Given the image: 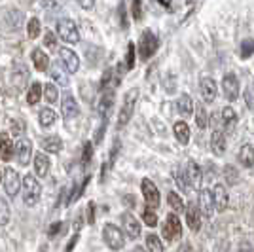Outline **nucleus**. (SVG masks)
I'll use <instances>...</instances> for the list:
<instances>
[{
	"label": "nucleus",
	"mask_w": 254,
	"mask_h": 252,
	"mask_svg": "<svg viewBox=\"0 0 254 252\" xmlns=\"http://www.w3.org/2000/svg\"><path fill=\"white\" fill-rule=\"evenodd\" d=\"M21 188H23V201H25V205H29V207L36 205L38 199H40V193H42L40 182L34 179L32 175H27L21 180Z\"/></svg>",
	"instance_id": "nucleus-1"
},
{
	"label": "nucleus",
	"mask_w": 254,
	"mask_h": 252,
	"mask_svg": "<svg viewBox=\"0 0 254 252\" xmlns=\"http://www.w3.org/2000/svg\"><path fill=\"white\" fill-rule=\"evenodd\" d=\"M158 46H159V40L154 32L150 31V29L142 31L140 40H138V55H140V59H142V61L150 59L154 53L158 52Z\"/></svg>",
	"instance_id": "nucleus-2"
},
{
	"label": "nucleus",
	"mask_w": 254,
	"mask_h": 252,
	"mask_svg": "<svg viewBox=\"0 0 254 252\" xmlns=\"http://www.w3.org/2000/svg\"><path fill=\"white\" fill-rule=\"evenodd\" d=\"M103 239H105L106 247L112 249V251H120L124 245H126V237H124V231L120 230L114 224H106L105 230H103Z\"/></svg>",
	"instance_id": "nucleus-3"
},
{
	"label": "nucleus",
	"mask_w": 254,
	"mask_h": 252,
	"mask_svg": "<svg viewBox=\"0 0 254 252\" xmlns=\"http://www.w3.org/2000/svg\"><path fill=\"white\" fill-rule=\"evenodd\" d=\"M57 34L68 44L80 42V31H78V25L72 19H66V17L59 19L57 21Z\"/></svg>",
	"instance_id": "nucleus-4"
},
{
	"label": "nucleus",
	"mask_w": 254,
	"mask_h": 252,
	"mask_svg": "<svg viewBox=\"0 0 254 252\" xmlns=\"http://www.w3.org/2000/svg\"><path fill=\"white\" fill-rule=\"evenodd\" d=\"M137 97H138L137 89H131V91L126 95L124 106H122V110H120V116H118V127H124L127 122L131 120V116H133V110H135V105H137Z\"/></svg>",
	"instance_id": "nucleus-5"
},
{
	"label": "nucleus",
	"mask_w": 254,
	"mask_h": 252,
	"mask_svg": "<svg viewBox=\"0 0 254 252\" xmlns=\"http://www.w3.org/2000/svg\"><path fill=\"white\" fill-rule=\"evenodd\" d=\"M140 189H142V197H144V203H146V209L156 210L159 207V191L156 188V184L152 180L144 179L142 184H140Z\"/></svg>",
	"instance_id": "nucleus-6"
},
{
	"label": "nucleus",
	"mask_w": 254,
	"mask_h": 252,
	"mask_svg": "<svg viewBox=\"0 0 254 252\" xmlns=\"http://www.w3.org/2000/svg\"><path fill=\"white\" fill-rule=\"evenodd\" d=\"M21 177H19V173L15 171V169L8 167L4 171V189H6V193L8 195H17V191L21 189Z\"/></svg>",
	"instance_id": "nucleus-7"
},
{
	"label": "nucleus",
	"mask_w": 254,
	"mask_h": 252,
	"mask_svg": "<svg viewBox=\"0 0 254 252\" xmlns=\"http://www.w3.org/2000/svg\"><path fill=\"white\" fill-rule=\"evenodd\" d=\"M180 235H182V224H180L179 216L171 212L165 220V226H163V237L167 241H177V239H180Z\"/></svg>",
	"instance_id": "nucleus-8"
},
{
	"label": "nucleus",
	"mask_w": 254,
	"mask_h": 252,
	"mask_svg": "<svg viewBox=\"0 0 254 252\" xmlns=\"http://www.w3.org/2000/svg\"><path fill=\"white\" fill-rule=\"evenodd\" d=\"M222 91L228 101H235L239 97V80L235 74L228 72L222 78Z\"/></svg>",
	"instance_id": "nucleus-9"
},
{
	"label": "nucleus",
	"mask_w": 254,
	"mask_h": 252,
	"mask_svg": "<svg viewBox=\"0 0 254 252\" xmlns=\"http://www.w3.org/2000/svg\"><path fill=\"white\" fill-rule=\"evenodd\" d=\"M211 197H212V205H214V210L222 212L226 210L228 203H230V197H228V191L222 184H214L211 189Z\"/></svg>",
	"instance_id": "nucleus-10"
},
{
	"label": "nucleus",
	"mask_w": 254,
	"mask_h": 252,
	"mask_svg": "<svg viewBox=\"0 0 254 252\" xmlns=\"http://www.w3.org/2000/svg\"><path fill=\"white\" fill-rule=\"evenodd\" d=\"M59 57H61L63 66L68 70V72L70 74L78 72V68H80V57H78L72 50H68V48H61V50H59Z\"/></svg>",
	"instance_id": "nucleus-11"
},
{
	"label": "nucleus",
	"mask_w": 254,
	"mask_h": 252,
	"mask_svg": "<svg viewBox=\"0 0 254 252\" xmlns=\"http://www.w3.org/2000/svg\"><path fill=\"white\" fill-rule=\"evenodd\" d=\"M31 154H32V144L29 138L21 137L15 144V156H17V161L19 165H29L31 161Z\"/></svg>",
	"instance_id": "nucleus-12"
},
{
	"label": "nucleus",
	"mask_w": 254,
	"mask_h": 252,
	"mask_svg": "<svg viewBox=\"0 0 254 252\" xmlns=\"http://www.w3.org/2000/svg\"><path fill=\"white\" fill-rule=\"evenodd\" d=\"M61 112H63L64 120H72V118H76V116H78V112H80V108H78V103H76V99L72 97V93H68V91H64V95H63Z\"/></svg>",
	"instance_id": "nucleus-13"
},
{
	"label": "nucleus",
	"mask_w": 254,
	"mask_h": 252,
	"mask_svg": "<svg viewBox=\"0 0 254 252\" xmlns=\"http://www.w3.org/2000/svg\"><path fill=\"white\" fill-rule=\"evenodd\" d=\"M122 226H124V231L127 233V237L137 239L138 235H140V224H138L137 218L131 212H124L122 214Z\"/></svg>",
	"instance_id": "nucleus-14"
},
{
	"label": "nucleus",
	"mask_w": 254,
	"mask_h": 252,
	"mask_svg": "<svg viewBox=\"0 0 254 252\" xmlns=\"http://www.w3.org/2000/svg\"><path fill=\"white\" fill-rule=\"evenodd\" d=\"M199 89H201V97L205 103H212L216 99V93H218V85L212 78H201L199 82Z\"/></svg>",
	"instance_id": "nucleus-15"
},
{
	"label": "nucleus",
	"mask_w": 254,
	"mask_h": 252,
	"mask_svg": "<svg viewBox=\"0 0 254 252\" xmlns=\"http://www.w3.org/2000/svg\"><path fill=\"white\" fill-rule=\"evenodd\" d=\"M201 167L195 163V161H188V165H186V182H190L188 186L190 188H199V184H201Z\"/></svg>",
	"instance_id": "nucleus-16"
},
{
	"label": "nucleus",
	"mask_w": 254,
	"mask_h": 252,
	"mask_svg": "<svg viewBox=\"0 0 254 252\" xmlns=\"http://www.w3.org/2000/svg\"><path fill=\"white\" fill-rule=\"evenodd\" d=\"M186 224H188V228L191 231H199L201 228V212L197 209V205H188V209H186Z\"/></svg>",
	"instance_id": "nucleus-17"
},
{
	"label": "nucleus",
	"mask_w": 254,
	"mask_h": 252,
	"mask_svg": "<svg viewBox=\"0 0 254 252\" xmlns=\"http://www.w3.org/2000/svg\"><path fill=\"white\" fill-rule=\"evenodd\" d=\"M13 152H15V146H13L11 137L8 133H0V158L4 161H10Z\"/></svg>",
	"instance_id": "nucleus-18"
},
{
	"label": "nucleus",
	"mask_w": 254,
	"mask_h": 252,
	"mask_svg": "<svg viewBox=\"0 0 254 252\" xmlns=\"http://www.w3.org/2000/svg\"><path fill=\"white\" fill-rule=\"evenodd\" d=\"M50 167H52L50 158H48L46 154H42V152H38V154L34 156V171H36V175L42 177V179H46L48 173H50Z\"/></svg>",
	"instance_id": "nucleus-19"
},
{
	"label": "nucleus",
	"mask_w": 254,
	"mask_h": 252,
	"mask_svg": "<svg viewBox=\"0 0 254 252\" xmlns=\"http://www.w3.org/2000/svg\"><path fill=\"white\" fill-rule=\"evenodd\" d=\"M211 150L216 156H222L226 152V137H224L222 129H214L211 135Z\"/></svg>",
	"instance_id": "nucleus-20"
},
{
	"label": "nucleus",
	"mask_w": 254,
	"mask_h": 252,
	"mask_svg": "<svg viewBox=\"0 0 254 252\" xmlns=\"http://www.w3.org/2000/svg\"><path fill=\"white\" fill-rule=\"evenodd\" d=\"M199 212H201V216H212V212H214V205H212V197H211V191L209 189H201V193H199Z\"/></svg>",
	"instance_id": "nucleus-21"
},
{
	"label": "nucleus",
	"mask_w": 254,
	"mask_h": 252,
	"mask_svg": "<svg viewBox=\"0 0 254 252\" xmlns=\"http://www.w3.org/2000/svg\"><path fill=\"white\" fill-rule=\"evenodd\" d=\"M235 124H237V114H235V110H233L232 106H226L222 110V114H220V127L232 131L233 127H235Z\"/></svg>",
	"instance_id": "nucleus-22"
},
{
	"label": "nucleus",
	"mask_w": 254,
	"mask_h": 252,
	"mask_svg": "<svg viewBox=\"0 0 254 252\" xmlns=\"http://www.w3.org/2000/svg\"><path fill=\"white\" fill-rule=\"evenodd\" d=\"M173 131H175L177 140H179L180 144H188L190 142V127H188L186 122H177L173 126Z\"/></svg>",
	"instance_id": "nucleus-23"
},
{
	"label": "nucleus",
	"mask_w": 254,
	"mask_h": 252,
	"mask_svg": "<svg viewBox=\"0 0 254 252\" xmlns=\"http://www.w3.org/2000/svg\"><path fill=\"white\" fill-rule=\"evenodd\" d=\"M32 63L36 66V70L44 72V70L50 68V57H48L42 50H34V52H32Z\"/></svg>",
	"instance_id": "nucleus-24"
},
{
	"label": "nucleus",
	"mask_w": 254,
	"mask_h": 252,
	"mask_svg": "<svg viewBox=\"0 0 254 252\" xmlns=\"http://www.w3.org/2000/svg\"><path fill=\"white\" fill-rule=\"evenodd\" d=\"M42 148L46 152H50V154H57V152H61V148H63V142H61V138L52 135V137H46L42 138Z\"/></svg>",
	"instance_id": "nucleus-25"
},
{
	"label": "nucleus",
	"mask_w": 254,
	"mask_h": 252,
	"mask_svg": "<svg viewBox=\"0 0 254 252\" xmlns=\"http://www.w3.org/2000/svg\"><path fill=\"white\" fill-rule=\"evenodd\" d=\"M239 161H241V165H245V167H254V148L251 146V144H245V146H241V150H239Z\"/></svg>",
	"instance_id": "nucleus-26"
},
{
	"label": "nucleus",
	"mask_w": 254,
	"mask_h": 252,
	"mask_svg": "<svg viewBox=\"0 0 254 252\" xmlns=\"http://www.w3.org/2000/svg\"><path fill=\"white\" fill-rule=\"evenodd\" d=\"M177 110L180 116H190L193 112V101L190 95H180V99L177 101Z\"/></svg>",
	"instance_id": "nucleus-27"
},
{
	"label": "nucleus",
	"mask_w": 254,
	"mask_h": 252,
	"mask_svg": "<svg viewBox=\"0 0 254 252\" xmlns=\"http://www.w3.org/2000/svg\"><path fill=\"white\" fill-rule=\"evenodd\" d=\"M167 203H169L171 209H173V214H177V212H184V210H186L182 197H180L179 193H175V191H169V195H167Z\"/></svg>",
	"instance_id": "nucleus-28"
},
{
	"label": "nucleus",
	"mask_w": 254,
	"mask_h": 252,
	"mask_svg": "<svg viewBox=\"0 0 254 252\" xmlns=\"http://www.w3.org/2000/svg\"><path fill=\"white\" fill-rule=\"evenodd\" d=\"M112 103H114V89H112V91H105L103 99H101V103H99V114L101 116L108 114V110H110Z\"/></svg>",
	"instance_id": "nucleus-29"
},
{
	"label": "nucleus",
	"mask_w": 254,
	"mask_h": 252,
	"mask_svg": "<svg viewBox=\"0 0 254 252\" xmlns=\"http://www.w3.org/2000/svg\"><path fill=\"white\" fill-rule=\"evenodd\" d=\"M38 120H40V126L42 127H52L57 120V116L53 112L52 108H42L40 114H38Z\"/></svg>",
	"instance_id": "nucleus-30"
},
{
	"label": "nucleus",
	"mask_w": 254,
	"mask_h": 252,
	"mask_svg": "<svg viewBox=\"0 0 254 252\" xmlns=\"http://www.w3.org/2000/svg\"><path fill=\"white\" fill-rule=\"evenodd\" d=\"M195 108V124L199 129H205V127L209 126V116H207V110H205V106L203 105H193Z\"/></svg>",
	"instance_id": "nucleus-31"
},
{
	"label": "nucleus",
	"mask_w": 254,
	"mask_h": 252,
	"mask_svg": "<svg viewBox=\"0 0 254 252\" xmlns=\"http://www.w3.org/2000/svg\"><path fill=\"white\" fill-rule=\"evenodd\" d=\"M146 249H148V252H163V243L159 241L156 233L146 235Z\"/></svg>",
	"instance_id": "nucleus-32"
},
{
	"label": "nucleus",
	"mask_w": 254,
	"mask_h": 252,
	"mask_svg": "<svg viewBox=\"0 0 254 252\" xmlns=\"http://www.w3.org/2000/svg\"><path fill=\"white\" fill-rule=\"evenodd\" d=\"M52 76H53V80H55L57 84H61L63 87L68 85V76L64 74V70L59 66V64H53L52 66Z\"/></svg>",
	"instance_id": "nucleus-33"
},
{
	"label": "nucleus",
	"mask_w": 254,
	"mask_h": 252,
	"mask_svg": "<svg viewBox=\"0 0 254 252\" xmlns=\"http://www.w3.org/2000/svg\"><path fill=\"white\" fill-rule=\"evenodd\" d=\"M40 97H42V85L38 84V82H34V84L31 85V89H29L27 101H29V105H36V103L40 101Z\"/></svg>",
	"instance_id": "nucleus-34"
},
{
	"label": "nucleus",
	"mask_w": 254,
	"mask_h": 252,
	"mask_svg": "<svg viewBox=\"0 0 254 252\" xmlns=\"http://www.w3.org/2000/svg\"><path fill=\"white\" fill-rule=\"evenodd\" d=\"M224 179L226 182L233 186V184H237V180H239V173H237V169L233 167V165H224Z\"/></svg>",
	"instance_id": "nucleus-35"
},
{
	"label": "nucleus",
	"mask_w": 254,
	"mask_h": 252,
	"mask_svg": "<svg viewBox=\"0 0 254 252\" xmlns=\"http://www.w3.org/2000/svg\"><path fill=\"white\" fill-rule=\"evenodd\" d=\"M42 95L46 97L48 103H55L57 97H59V91H57V87H55L53 84H46L42 87Z\"/></svg>",
	"instance_id": "nucleus-36"
},
{
	"label": "nucleus",
	"mask_w": 254,
	"mask_h": 252,
	"mask_svg": "<svg viewBox=\"0 0 254 252\" xmlns=\"http://www.w3.org/2000/svg\"><path fill=\"white\" fill-rule=\"evenodd\" d=\"M10 205L6 203V199L0 197V226H6L10 222Z\"/></svg>",
	"instance_id": "nucleus-37"
},
{
	"label": "nucleus",
	"mask_w": 254,
	"mask_h": 252,
	"mask_svg": "<svg viewBox=\"0 0 254 252\" xmlns=\"http://www.w3.org/2000/svg\"><path fill=\"white\" fill-rule=\"evenodd\" d=\"M40 31H42V29H40V21H38L36 17H32L31 21H29V25H27V34H29V38L34 40V38L40 34Z\"/></svg>",
	"instance_id": "nucleus-38"
},
{
	"label": "nucleus",
	"mask_w": 254,
	"mask_h": 252,
	"mask_svg": "<svg viewBox=\"0 0 254 252\" xmlns=\"http://www.w3.org/2000/svg\"><path fill=\"white\" fill-rule=\"evenodd\" d=\"M142 220H144V224L150 226V228L158 226V212H154L152 209H144V212H142Z\"/></svg>",
	"instance_id": "nucleus-39"
},
{
	"label": "nucleus",
	"mask_w": 254,
	"mask_h": 252,
	"mask_svg": "<svg viewBox=\"0 0 254 252\" xmlns=\"http://www.w3.org/2000/svg\"><path fill=\"white\" fill-rule=\"evenodd\" d=\"M253 53H254V40L253 38H247V40H243V44H241V57L247 59V57H251Z\"/></svg>",
	"instance_id": "nucleus-40"
},
{
	"label": "nucleus",
	"mask_w": 254,
	"mask_h": 252,
	"mask_svg": "<svg viewBox=\"0 0 254 252\" xmlns=\"http://www.w3.org/2000/svg\"><path fill=\"white\" fill-rule=\"evenodd\" d=\"M133 64H135V44L131 42L129 46H127V55H126L127 70H131V68H133Z\"/></svg>",
	"instance_id": "nucleus-41"
},
{
	"label": "nucleus",
	"mask_w": 254,
	"mask_h": 252,
	"mask_svg": "<svg viewBox=\"0 0 254 252\" xmlns=\"http://www.w3.org/2000/svg\"><path fill=\"white\" fill-rule=\"evenodd\" d=\"M44 46L48 50H57V40H55V34L52 31H46V36H44Z\"/></svg>",
	"instance_id": "nucleus-42"
},
{
	"label": "nucleus",
	"mask_w": 254,
	"mask_h": 252,
	"mask_svg": "<svg viewBox=\"0 0 254 252\" xmlns=\"http://www.w3.org/2000/svg\"><path fill=\"white\" fill-rule=\"evenodd\" d=\"M177 184H179V188L182 189V191H188V189H190V186L186 184V179H184V173H179V177H177Z\"/></svg>",
	"instance_id": "nucleus-43"
},
{
	"label": "nucleus",
	"mask_w": 254,
	"mask_h": 252,
	"mask_svg": "<svg viewBox=\"0 0 254 252\" xmlns=\"http://www.w3.org/2000/svg\"><path fill=\"white\" fill-rule=\"evenodd\" d=\"M91 154H93V146H91V142H85V146H84V163H87V161L91 159Z\"/></svg>",
	"instance_id": "nucleus-44"
},
{
	"label": "nucleus",
	"mask_w": 254,
	"mask_h": 252,
	"mask_svg": "<svg viewBox=\"0 0 254 252\" xmlns=\"http://www.w3.org/2000/svg\"><path fill=\"white\" fill-rule=\"evenodd\" d=\"M61 228H63V222H55V224H53L52 228H50V231H48V235H50V237H53V235H57Z\"/></svg>",
	"instance_id": "nucleus-45"
},
{
	"label": "nucleus",
	"mask_w": 254,
	"mask_h": 252,
	"mask_svg": "<svg viewBox=\"0 0 254 252\" xmlns=\"http://www.w3.org/2000/svg\"><path fill=\"white\" fill-rule=\"evenodd\" d=\"M239 252H254L253 245H251L249 241H241L239 243Z\"/></svg>",
	"instance_id": "nucleus-46"
},
{
	"label": "nucleus",
	"mask_w": 254,
	"mask_h": 252,
	"mask_svg": "<svg viewBox=\"0 0 254 252\" xmlns=\"http://www.w3.org/2000/svg\"><path fill=\"white\" fill-rule=\"evenodd\" d=\"M87 210H89V214H87V222H89V224H93V222H95V214H93V210H95V205H93V203H89Z\"/></svg>",
	"instance_id": "nucleus-47"
},
{
	"label": "nucleus",
	"mask_w": 254,
	"mask_h": 252,
	"mask_svg": "<svg viewBox=\"0 0 254 252\" xmlns=\"http://www.w3.org/2000/svg\"><path fill=\"white\" fill-rule=\"evenodd\" d=\"M133 17L140 19V2H133Z\"/></svg>",
	"instance_id": "nucleus-48"
},
{
	"label": "nucleus",
	"mask_w": 254,
	"mask_h": 252,
	"mask_svg": "<svg viewBox=\"0 0 254 252\" xmlns=\"http://www.w3.org/2000/svg\"><path fill=\"white\" fill-rule=\"evenodd\" d=\"M76 243H78V233H76L74 237H72V239L68 241V247H66V251H64V252H72V249H74Z\"/></svg>",
	"instance_id": "nucleus-49"
},
{
	"label": "nucleus",
	"mask_w": 254,
	"mask_h": 252,
	"mask_svg": "<svg viewBox=\"0 0 254 252\" xmlns=\"http://www.w3.org/2000/svg\"><path fill=\"white\" fill-rule=\"evenodd\" d=\"M179 252H193V249H191L190 243H182L179 247Z\"/></svg>",
	"instance_id": "nucleus-50"
},
{
	"label": "nucleus",
	"mask_w": 254,
	"mask_h": 252,
	"mask_svg": "<svg viewBox=\"0 0 254 252\" xmlns=\"http://www.w3.org/2000/svg\"><path fill=\"white\" fill-rule=\"evenodd\" d=\"M21 124H17V126H15V124H13V126H11V131H13V133H15V135H17V137H19V135H21Z\"/></svg>",
	"instance_id": "nucleus-51"
},
{
	"label": "nucleus",
	"mask_w": 254,
	"mask_h": 252,
	"mask_svg": "<svg viewBox=\"0 0 254 252\" xmlns=\"http://www.w3.org/2000/svg\"><path fill=\"white\" fill-rule=\"evenodd\" d=\"M245 99H247V105L251 103V105H253V108H254V97H253V93H251V91H247V93H245Z\"/></svg>",
	"instance_id": "nucleus-52"
},
{
	"label": "nucleus",
	"mask_w": 254,
	"mask_h": 252,
	"mask_svg": "<svg viewBox=\"0 0 254 252\" xmlns=\"http://www.w3.org/2000/svg\"><path fill=\"white\" fill-rule=\"evenodd\" d=\"M82 6H84V8H91V6H93V2H84Z\"/></svg>",
	"instance_id": "nucleus-53"
},
{
	"label": "nucleus",
	"mask_w": 254,
	"mask_h": 252,
	"mask_svg": "<svg viewBox=\"0 0 254 252\" xmlns=\"http://www.w3.org/2000/svg\"><path fill=\"white\" fill-rule=\"evenodd\" d=\"M133 252H144V251H142L140 247H137V249H135V251H133Z\"/></svg>",
	"instance_id": "nucleus-54"
},
{
	"label": "nucleus",
	"mask_w": 254,
	"mask_h": 252,
	"mask_svg": "<svg viewBox=\"0 0 254 252\" xmlns=\"http://www.w3.org/2000/svg\"><path fill=\"white\" fill-rule=\"evenodd\" d=\"M40 252H48V249H46V247H44V249H42V251H40Z\"/></svg>",
	"instance_id": "nucleus-55"
}]
</instances>
